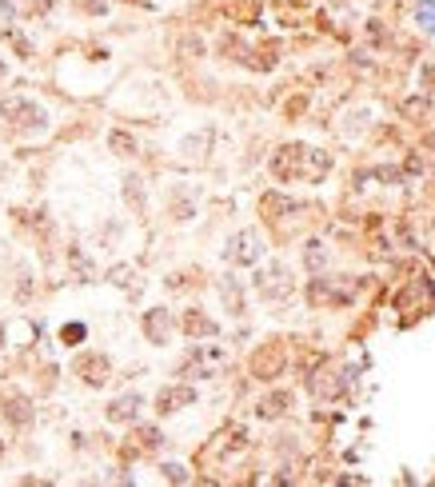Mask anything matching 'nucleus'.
Here are the masks:
<instances>
[{"mask_svg":"<svg viewBox=\"0 0 435 487\" xmlns=\"http://www.w3.org/2000/svg\"><path fill=\"white\" fill-rule=\"evenodd\" d=\"M0 412H4V419H9L12 427H24L32 419V399L24 396V392H16V387H9V392L0 396Z\"/></svg>","mask_w":435,"mask_h":487,"instance_id":"obj_1","label":"nucleus"},{"mask_svg":"<svg viewBox=\"0 0 435 487\" xmlns=\"http://www.w3.org/2000/svg\"><path fill=\"white\" fill-rule=\"evenodd\" d=\"M0 116H9V120L21 124V128H28V124H44V112L36 108V104H24V100H4V104H0Z\"/></svg>","mask_w":435,"mask_h":487,"instance_id":"obj_2","label":"nucleus"},{"mask_svg":"<svg viewBox=\"0 0 435 487\" xmlns=\"http://www.w3.org/2000/svg\"><path fill=\"white\" fill-rule=\"evenodd\" d=\"M76 372H80L88 384H104V379H108V360H100V355H84L80 364H76Z\"/></svg>","mask_w":435,"mask_h":487,"instance_id":"obj_3","label":"nucleus"},{"mask_svg":"<svg viewBox=\"0 0 435 487\" xmlns=\"http://www.w3.org/2000/svg\"><path fill=\"white\" fill-rule=\"evenodd\" d=\"M136 404H140L136 396L116 399V404H112V412H108V419H128V416H136Z\"/></svg>","mask_w":435,"mask_h":487,"instance_id":"obj_4","label":"nucleus"},{"mask_svg":"<svg viewBox=\"0 0 435 487\" xmlns=\"http://www.w3.org/2000/svg\"><path fill=\"white\" fill-rule=\"evenodd\" d=\"M188 399H192L188 387H180V392H160V412H172V404H188Z\"/></svg>","mask_w":435,"mask_h":487,"instance_id":"obj_5","label":"nucleus"},{"mask_svg":"<svg viewBox=\"0 0 435 487\" xmlns=\"http://www.w3.org/2000/svg\"><path fill=\"white\" fill-rule=\"evenodd\" d=\"M68 340H72V344H76V340H84V328H80V324L64 328V344H68Z\"/></svg>","mask_w":435,"mask_h":487,"instance_id":"obj_6","label":"nucleus"},{"mask_svg":"<svg viewBox=\"0 0 435 487\" xmlns=\"http://www.w3.org/2000/svg\"><path fill=\"white\" fill-rule=\"evenodd\" d=\"M112 148H120V152H128V148H136V144H132L128 136H112Z\"/></svg>","mask_w":435,"mask_h":487,"instance_id":"obj_7","label":"nucleus"},{"mask_svg":"<svg viewBox=\"0 0 435 487\" xmlns=\"http://www.w3.org/2000/svg\"><path fill=\"white\" fill-rule=\"evenodd\" d=\"M427 76H431V80H435V68H431V72H427Z\"/></svg>","mask_w":435,"mask_h":487,"instance_id":"obj_8","label":"nucleus"},{"mask_svg":"<svg viewBox=\"0 0 435 487\" xmlns=\"http://www.w3.org/2000/svg\"><path fill=\"white\" fill-rule=\"evenodd\" d=\"M0 456H4V444H0Z\"/></svg>","mask_w":435,"mask_h":487,"instance_id":"obj_9","label":"nucleus"}]
</instances>
